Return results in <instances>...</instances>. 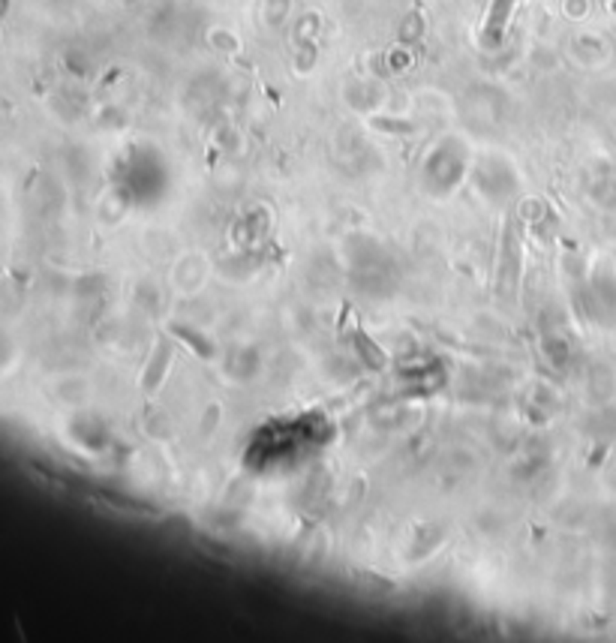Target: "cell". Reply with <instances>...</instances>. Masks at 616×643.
I'll use <instances>...</instances> for the list:
<instances>
[{"label":"cell","instance_id":"cell-1","mask_svg":"<svg viewBox=\"0 0 616 643\" xmlns=\"http://www.w3.org/2000/svg\"><path fill=\"white\" fill-rule=\"evenodd\" d=\"M517 0H493L490 6V19L484 24V43L487 45H496L505 34V24H508V15H511Z\"/></svg>","mask_w":616,"mask_h":643}]
</instances>
